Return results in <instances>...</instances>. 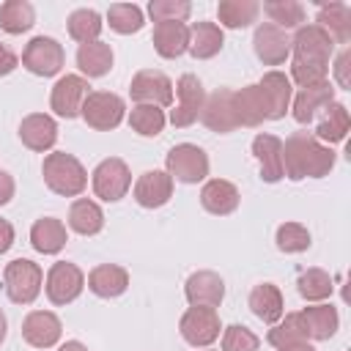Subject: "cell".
I'll use <instances>...</instances> for the list:
<instances>
[{"mask_svg": "<svg viewBox=\"0 0 351 351\" xmlns=\"http://www.w3.org/2000/svg\"><path fill=\"white\" fill-rule=\"evenodd\" d=\"M335 167V151L324 145L313 132H293L282 143V173L291 181L324 178Z\"/></svg>", "mask_w": 351, "mask_h": 351, "instance_id": "cell-1", "label": "cell"}, {"mask_svg": "<svg viewBox=\"0 0 351 351\" xmlns=\"http://www.w3.org/2000/svg\"><path fill=\"white\" fill-rule=\"evenodd\" d=\"M41 176H44V184L60 197H77L88 186V170L82 167V162L77 156H71L66 151L47 154L44 165H41Z\"/></svg>", "mask_w": 351, "mask_h": 351, "instance_id": "cell-2", "label": "cell"}, {"mask_svg": "<svg viewBox=\"0 0 351 351\" xmlns=\"http://www.w3.org/2000/svg\"><path fill=\"white\" fill-rule=\"evenodd\" d=\"M41 285H44V271L38 263H33L27 258H16V261L5 263L3 288L14 304H33L36 296L41 293Z\"/></svg>", "mask_w": 351, "mask_h": 351, "instance_id": "cell-3", "label": "cell"}, {"mask_svg": "<svg viewBox=\"0 0 351 351\" xmlns=\"http://www.w3.org/2000/svg\"><path fill=\"white\" fill-rule=\"evenodd\" d=\"M291 52H293V63L329 69V58L335 52V41L329 38V33L324 27H318L313 22V25H302L296 30V36L291 38Z\"/></svg>", "mask_w": 351, "mask_h": 351, "instance_id": "cell-4", "label": "cell"}, {"mask_svg": "<svg viewBox=\"0 0 351 351\" xmlns=\"http://www.w3.org/2000/svg\"><path fill=\"white\" fill-rule=\"evenodd\" d=\"M123 112H126V104L118 93H110V90H90L82 101V121L96 129V132H110L115 126H121L123 121Z\"/></svg>", "mask_w": 351, "mask_h": 351, "instance_id": "cell-5", "label": "cell"}, {"mask_svg": "<svg viewBox=\"0 0 351 351\" xmlns=\"http://www.w3.org/2000/svg\"><path fill=\"white\" fill-rule=\"evenodd\" d=\"M165 165H167L165 173L181 184H197L208 176V156L200 145H192V143L173 145L165 156Z\"/></svg>", "mask_w": 351, "mask_h": 351, "instance_id": "cell-6", "label": "cell"}, {"mask_svg": "<svg viewBox=\"0 0 351 351\" xmlns=\"http://www.w3.org/2000/svg\"><path fill=\"white\" fill-rule=\"evenodd\" d=\"M90 184H93L96 197H101L104 203H118L121 197H126V192L132 186L129 165L123 159H118V156L101 159L96 165V170L90 173Z\"/></svg>", "mask_w": 351, "mask_h": 351, "instance_id": "cell-7", "label": "cell"}, {"mask_svg": "<svg viewBox=\"0 0 351 351\" xmlns=\"http://www.w3.org/2000/svg\"><path fill=\"white\" fill-rule=\"evenodd\" d=\"M66 63V52L63 44L55 41L52 36H36L25 44L22 52V66L36 74V77H55Z\"/></svg>", "mask_w": 351, "mask_h": 351, "instance_id": "cell-8", "label": "cell"}, {"mask_svg": "<svg viewBox=\"0 0 351 351\" xmlns=\"http://www.w3.org/2000/svg\"><path fill=\"white\" fill-rule=\"evenodd\" d=\"M85 288V274L77 263H69V261H58L49 266L47 271V280H44V291H47V299L58 307L63 304H71Z\"/></svg>", "mask_w": 351, "mask_h": 351, "instance_id": "cell-9", "label": "cell"}, {"mask_svg": "<svg viewBox=\"0 0 351 351\" xmlns=\"http://www.w3.org/2000/svg\"><path fill=\"white\" fill-rule=\"evenodd\" d=\"M178 332L189 346L208 348L222 332L219 313L214 307H189L178 321Z\"/></svg>", "mask_w": 351, "mask_h": 351, "instance_id": "cell-10", "label": "cell"}, {"mask_svg": "<svg viewBox=\"0 0 351 351\" xmlns=\"http://www.w3.org/2000/svg\"><path fill=\"white\" fill-rule=\"evenodd\" d=\"M129 96L134 104H154V107H170L173 104V82L165 71L143 69L132 77Z\"/></svg>", "mask_w": 351, "mask_h": 351, "instance_id": "cell-11", "label": "cell"}, {"mask_svg": "<svg viewBox=\"0 0 351 351\" xmlns=\"http://www.w3.org/2000/svg\"><path fill=\"white\" fill-rule=\"evenodd\" d=\"M176 96H178V104H176V110H170V123L178 129L192 126L200 118L203 104H206L203 82L195 74H181L176 82Z\"/></svg>", "mask_w": 351, "mask_h": 351, "instance_id": "cell-12", "label": "cell"}, {"mask_svg": "<svg viewBox=\"0 0 351 351\" xmlns=\"http://www.w3.org/2000/svg\"><path fill=\"white\" fill-rule=\"evenodd\" d=\"M88 80L80 77V74H66L60 77L55 85H52V93H49V107L55 115L60 118H77L80 110H82V101L85 96L90 93L88 90Z\"/></svg>", "mask_w": 351, "mask_h": 351, "instance_id": "cell-13", "label": "cell"}, {"mask_svg": "<svg viewBox=\"0 0 351 351\" xmlns=\"http://www.w3.org/2000/svg\"><path fill=\"white\" fill-rule=\"evenodd\" d=\"M252 47H255L258 60H263L266 66H280L291 55V38H288V33L280 30L277 25H271V22H261L255 27Z\"/></svg>", "mask_w": 351, "mask_h": 351, "instance_id": "cell-14", "label": "cell"}, {"mask_svg": "<svg viewBox=\"0 0 351 351\" xmlns=\"http://www.w3.org/2000/svg\"><path fill=\"white\" fill-rule=\"evenodd\" d=\"M184 293H186V302L192 307H219L222 299H225V282L217 271H195L186 277L184 282Z\"/></svg>", "mask_w": 351, "mask_h": 351, "instance_id": "cell-15", "label": "cell"}, {"mask_svg": "<svg viewBox=\"0 0 351 351\" xmlns=\"http://www.w3.org/2000/svg\"><path fill=\"white\" fill-rule=\"evenodd\" d=\"M63 335V324L49 310H33L22 321V337L33 348H52Z\"/></svg>", "mask_w": 351, "mask_h": 351, "instance_id": "cell-16", "label": "cell"}, {"mask_svg": "<svg viewBox=\"0 0 351 351\" xmlns=\"http://www.w3.org/2000/svg\"><path fill=\"white\" fill-rule=\"evenodd\" d=\"M200 121L217 134H228V132L239 129V121H236V112H233V90L219 88L211 96H206Z\"/></svg>", "mask_w": 351, "mask_h": 351, "instance_id": "cell-17", "label": "cell"}, {"mask_svg": "<svg viewBox=\"0 0 351 351\" xmlns=\"http://www.w3.org/2000/svg\"><path fill=\"white\" fill-rule=\"evenodd\" d=\"M19 140L30 151H38V154L49 151L58 143V123H55V118L47 115V112L25 115L22 123H19Z\"/></svg>", "mask_w": 351, "mask_h": 351, "instance_id": "cell-18", "label": "cell"}, {"mask_svg": "<svg viewBox=\"0 0 351 351\" xmlns=\"http://www.w3.org/2000/svg\"><path fill=\"white\" fill-rule=\"evenodd\" d=\"M252 154L261 165V178L266 184H277L280 178H285V173H282V140L280 137H274L269 132L255 134Z\"/></svg>", "mask_w": 351, "mask_h": 351, "instance_id": "cell-19", "label": "cell"}, {"mask_svg": "<svg viewBox=\"0 0 351 351\" xmlns=\"http://www.w3.org/2000/svg\"><path fill=\"white\" fill-rule=\"evenodd\" d=\"M263 99H266V107H269V121H280L285 118V112L291 110V99H293V88H291V80L282 74V71H266L258 82Z\"/></svg>", "mask_w": 351, "mask_h": 351, "instance_id": "cell-20", "label": "cell"}, {"mask_svg": "<svg viewBox=\"0 0 351 351\" xmlns=\"http://www.w3.org/2000/svg\"><path fill=\"white\" fill-rule=\"evenodd\" d=\"M173 197V178L165 170H145L134 181V200L143 208H159Z\"/></svg>", "mask_w": 351, "mask_h": 351, "instance_id": "cell-21", "label": "cell"}, {"mask_svg": "<svg viewBox=\"0 0 351 351\" xmlns=\"http://www.w3.org/2000/svg\"><path fill=\"white\" fill-rule=\"evenodd\" d=\"M335 101V85L332 82H324V85H315V88H299L291 110H293V121L307 126L318 112H324V107H329Z\"/></svg>", "mask_w": 351, "mask_h": 351, "instance_id": "cell-22", "label": "cell"}, {"mask_svg": "<svg viewBox=\"0 0 351 351\" xmlns=\"http://www.w3.org/2000/svg\"><path fill=\"white\" fill-rule=\"evenodd\" d=\"M239 200H241V195H239L236 184H230L225 178H211L200 189V206L208 214H217V217L233 214L239 208Z\"/></svg>", "mask_w": 351, "mask_h": 351, "instance_id": "cell-23", "label": "cell"}, {"mask_svg": "<svg viewBox=\"0 0 351 351\" xmlns=\"http://www.w3.org/2000/svg\"><path fill=\"white\" fill-rule=\"evenodd\" d=\"M233 112L239 126H261L269 121V107L258 85H244L241 90H233Z\"/></svg>", "mask_w": 351, "mask_h": 351, "instance_id": "cell-24", "label": "cell"}, {"mask_svg": "<svg viewBox=\"0 0 351 351\" xmlns=\"http://www.w3.org/2000/svg\"><path fill=\"white\" fill-rule=\"evenodd\" d=\"M88 288L101 299H115L129 288V271L118 263H99L88 274Z\"/></svg>", "mask_w": 351, "mask_h": 351, "instance_id": "cell-25", "label": "cell"}, {"mask_svg": "<svg viewBox=\"0 0 351 351\" xmlns=\"http://www.w3.org/2000/svg\"><path fill=\"white\" fill-rule=\"evenodd\" d=\"M69 236H66V225L58 217H41L33 222L30 228V244L36 252L44 255H58L66 247Z\"/></svg>", "mask_w": 351, "mask_h": 351, "instance_id": "cell-26", "label": "cell"}, {"mask_svg": "<svg viewBox=\"0 0 351 351\" xmlns=\"http://www.w3.org/2000/svg\"><path fill=\"white\" fill-rule=\"evenodd\" d=\"M250 310L263 324H277L285 313V299L274 282H261L250 291Z\"/></svg>", "mask_w": 351, "mask_h": 351, "instance_id": "cell-27", "label": "cell"}, {"mask_svg": "<svg viewBox=\"0 0 351 351\" xmlns=\"http://www.w3.org/2000/svg\"><path fill=\"white\" fill-rule=\"evenodd\" d=\"M189 47V27L184 22H156L154 25V49L173 60L181 58Z\"/></svg>", "mask_w": 351, "mask_h": 351, "instance_id": "cell-28", "label": "cell"}, {"mask_svg": "<svg viewBox=\"0 0 351 351\" xmlns=\"http://www.w3.org/2000/svg\"><path fill=\"white\" fill-rule=\"evenodd\" d=\"M225 44V36H222V27L214 25V22H192L189 25V47L186 52L195 58V60H208L214 58Z\"/></svg>", "mask_w": 351, "mask_h": 351, "instance_id": "cell-29", "label": "cell"}, {"mask_svg": "<svg viewBox=\"0 0 351 351\" xmlns=\"http://www.w3.org/2000/svg\"><path fill=\"white\" fill-rule=\"evenodd\" d=\"M318 27H324L329 33L332 41L337 44H348L351 41V5L346 3H329L318 8Z\"/></svg>", "mask_w": 351, "mask_h": 351, "instance_id": "cell-30", "label": "cell"}, {"mask_svg": "<svg viewBox=\"0 0 351 351\" xmlns=\"http://www.w3.org/2000/svg\"><path fill=\"white\" fill-rule=\"evenodd\" d=\"M69 228L80 236H96L104 228V211L96 200L80 197L69 208Z\"/></svg>", "mask_w": 351, "mask_h": 351, "instance_id": "cell-31", "label": "cell"}, {"mask_svg": "<svg viewBox=\"0 0 351 351\" xmlns=\"http://www.w3.org/2000/svg\"><path fill=\"white\" fill-rule=\"evenodd\" d=\"M302 318H304V326H307L310 340H329L337 332V326H340V315H337V307L335 304H313V307H304L302 310Z\"/></svg>", "mask_w": 351, "mask_h": 351, "instance_id": "cell-32", "label": "cell"}, {"mask_svg": "<svg viewBox=\"0 0 351 351\" xmlns=\"http://www.w3.org/2000/svg\"><path fill=\"white\" fill-rule=\"evenodd\" d=\"M77 66L85 77H104L112 69V47L104 41L80 44L77 49Z\"/></svg>", "mask_w": 351, "mask_h": 351, "instance_id": "cell-33", "label": "cell"}, {"mask_svg": "<svg viewBox=\"0 0 351 351\" xmlns=\"http://www.w3.org/2000/svg\"><path fill=\"white\" fill-rule=\"evenodd\" d=\"M348 126H351V118H348L346 104L332 101L329 107H324V115H321V121L315 123V132H313V134H315L318 140H326V143L332 145V143L346 140Z\"/></svg>", "mask_w": 351, "mask_h": 351, "instance_id": "cell-34", "label": "cell"}, {"mask_svg": "<svg viewBox=\"0 0 351 351\" xmlns=\"http://www.w3.org/2000/svg\"><path fill=\"white\" fill-rule=\"evenodd\" d=\"M258 11H261V3H255V0H219V5H217L219 22L230 30L250 27L258 19Z\"/></svg>", "mask_w": 351, "mask_h": 351, "instance_id": "cell-35", "label": "cell"}, {"mask_svg": "<svg viewBox=\"0 0 351 351\" xmlns=\"http://www.w3.org/2000/svg\"><path fill=\"white\" fill-rule=\"evenodd\" d=\"M266 340L274 348H285V346H293V343H307L310 335H307V326H304L302 313H288L285 318H280L277 324H271Z\"/></svg>", "mask_w": 351, "mask_h": 351, "instance_id": "cell-36", "label": "cell"}, {"mask_svg": "<svg viewBox=\"0 0 351 351\" xmlns=\"http://www.w3.org/2000/svg\"><path fill=\"white\" fill-rule=\"evenodd\" d=\"M36 25V11L27 0H5L0 5V27L11 36H19Z\"/></svg>", "mask_w": 351, "mask_h": 351, "instance_id": "cell-37", "label": "cell"}, {"mask_svg": "<svg viewBox=\"0 0 351 351\" xmlns=\"http://www.w3.org/2000/svg\"><path fill=\"white\" fill-rule=\"evenodd\" d=\"M66 27H69V36L74 41L90 44V41H99V33H101L104 22H101V16L93 8H77V11L69 14Z\"/></svg>", "mask_w": 351, "mask_h": 351, "instance_id": "cell-38", "label": "cell"}, {"mask_svg": "<svg viewBox=\"0 0 351 351\" xmlns=\"http://www.w3.org/2000/svg\"><path fill=\"white\" fill-rule=\"evenodd\" d=\"M296 288H299V296L304 302H324L332 296L335 282L324 269H304L296 280Z\"/></svg>", "mask_w": 351, "mask_h": 351, "instance_id": "cell-39", "label": "cell"}, {"mask_svg": "<svg viewBox=\"0 0 351 351\" xmlns=\"http://www.w3.org/2000/svg\"><path fill=\"white\" fill-rule=\"evenodd\" d=\"M263 14L280 30L302 27V22H304V5L296 0H269V3H263Z\"/></svg>", "mask_w": 351, "mask_h": 351, "instance_id": "cell-40", "label": "cell"}, {"mask_svg": "<svg viewBox=\"0 0 351 351\" xmlns=\"http://www.w3.org/2000/svg\"><path fill=\"white\" fill-rule=\"evenodd\" d=\"M107 22L115 33L121 36H132L137 30H143L145 19H143V8L134 3H115L107 8Z\"/></svg>", "mask_w": 351, "mask_h": 351, "instance_id": "cell-41", "label": "cell"}, {"mask_svg": "<svg viewBox=\"0 0 351 351\" xmlns=\"http://www.w3.org/2000/svg\"><path fill=\"white\" fill-rule=\"evenodd\" d=\"M165 110L154 104H134L129 112V126L143 137H156L165 129Z\"/></svg>", "mask_w": 351, "mask_h": 351, "instance_id": "cell-42", "label": "cell"}, {"mask_svg": "<svg viewBox=\"0 0 351 351\" xmlns=\"http://www.w3.org/2000/svg\"><path fill=\"white\" fill-rule=\"evenodd\" d=\"M274 241H277V250L280 252H288V255H296V252H304V250H310V230L302 225V222H282L280 228H277V236H274Z\"/></svg>", "mask_w": 351, "mask_h": 351, "instance_id": "cell-43", "label": "cell"}, {"mask_svg": "<svg viewBox=\"0 0 351 351\" xmlns=\"http://www.w3.org/2000/svg\"><path fill=\"white\" fill-rule=\"evenodd\" d=\"M261 348V337L241 326V324H230L222 329V351H258Z\"/></svg>", "mask_w": 351, "mask_h": 351, "instance_id": "cell-44", "label": "cell"}, {"mask_svg": "<svg viewBox=\"0 0 351 351\" xmlns=\"http://www.w3.org/2000/svg\"><path fill=\"white\" fill-rule=\"evenodd\" d=\"M148 14L154 22H184L192 14V5L186 0H151Z\"/></svg>", "mask_w": 351, "mask_h": 351, "instance_id": "cell-45", "label": "cell"}, {"mask_svg": "<svg viewBox=\"0 0 351 351\" xmlns=\"http://www.w3.org/2000/svg\"><path fill=\"white\" fill-rule=\"evenodd\" d=\"M348 69H351V49L346 47V49L337 55V60H335V80H337V85L346 88V90H351V74H348Z\"/></svg>", "mask_w": 351, "mask_h": 351, "instance_id": "cell-46", "label": "cell"}, {"mask_svg": "<svg viewBox=\"0 0 351 351\" xmlns=\"http://www.w3.org/2000/svg\"><path fill=\"white\" fill-rule=\"evenodd\" d=\"M16 66H19V58H16V52H14L8 44H3V41H0V77L11 74Z\"/></svg>", "mask_w": 351, "mask_h": 351, "instance_id": "cell-47", "label": "cell"}, {"mask_svg": "<svg viewBox=\"0 0 351 351\" xmlns=\"http://www.w3.org/2000/svg\"><path fill=\"white\" fill-rule=\"evenodd\" d=\"M14 189H16L14 176L5 173V170H0V206H5V203L14 197Z\"/></svg>", "mask_w": 351, "mask_h": 351, "instance_id": "cell-48", "label": "cell"}, {"mask_svg": "<svg viewBox=\"0 0 351 351\" xmlns=\"http://www.w3.org/2000/svg\"><path fill=\"white\" fill-rule=\"evenodd\" d=\"M11 244H14V225H11L8 219H3V217H0V255H3V252H8V250H11Z\"/></svg>", "mask_w": 351, "mask_h": 351, "instance_id": "cell-49", "label": "cell"}, {"mask_svg": "<svg viewBox=\"0 0 351 351\" xmlns=\"http://www.w3.org/2000/svg\"><path fill=\"white\" fill-rule=\"evenodd\" d=\"M58 351H88V348H85L80 340H66V343H63Z\"/></svg>", "mask_w": 351, "mask_h": 351, "instance_id": "cell-50", "label": "cell"}, {"mask_svg": "<svg viewBox=\"0 0 351 351\" xmlns=\"http://www.w3.org/2000/svg\"><path fill=\"white\" fill-rule=\"evenodd\" d=\"M277 351H315L310 343H293V346H285V348H277Z\"/></svg>", "mask_w": 351, "mask_h": 351, "instance_id": "cell-51", "label": "cell"}, {"mask_svg": "<svg viewBox=\"0 0 351 351\" xmlns=\"http://www.w3.org/2000/svg\"><path fill=\"white\" fill-rule=\"evenodd\" d=\"M5 332H8V321H5V313L0 310V346H3V340H5Z\"/></svg>", "mask_w": 351, "mask_h": 351, "instance_id": "cell-52", "label": "cell"}, {"mask_svg": "<svg viewBox=\"0 0 351 351\" xmlns=\"http://www.w3.org/2000/svg\"><path fill=\"white\" fill-rule=\"evenodd\" d=\"M200 351H211V348H200Z\"/></svg>", "mask_w": 351, "mask_h": 351, "instance_id": "cell-53", "label": "cell"}]
</instances>
